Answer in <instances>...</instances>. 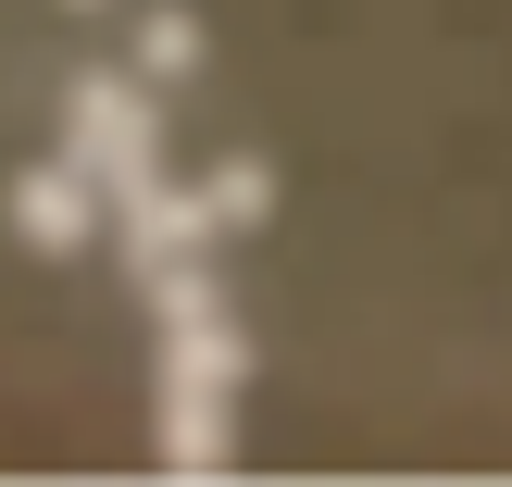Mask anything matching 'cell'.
Here are the masks:
<instances>
[{
  "label": "cell",
  "instance_id": "6da1fadb",
  "mask_svg": "<svg viewBox=\"0 0 512 487\" xmlns=\"http://www.w3.org/2000/svg\"><path fill=\"white\" fill-rule=\"evenodd\" d=\"M75 163L113 175V200H125V188H150V113H125L113 75H100V88H75Z\"/></svg>",
  "mask_w": 512,
  "mask_h": 487
},
{
  "label": "cell",
  "instance_id": "7a4b0ae2",
  "mask_svg": "<svg viewBox=\"0 0 512 487\" xmlns=\"http://www.w3.org/2000/svg\"><path fill=\"white\" fill-rule=\"evenodd\" d=\"M13 238H25V250H75V238H88V163L13 175Z\"/></svg>",
  "mask_w": 512,
  "mask_h": 487
},
{
  "label": "cell",
  "instance_id": "3957f363",
  "mask_svg": "<svg viewBox=\"0 0 512 487\" xmlns=\"http://www.w3.org/2000/svg\"><path fill=\"white\" fill-rule=\"evenodd\" d=\"M263 200H275L263 163H225V175H213V225H263Z\"/></svg>",
  "mask_w": 512,
  "mask_h": 487
},
{
  "label": "cell",
  "instance_id": "277c9868",
  "mask_svg": "<svg viewBox=\"0 0 512 487\" xmlns=\"http://www.w3.org/2000/svg\"><path fill=\"white\" fill-rule=\"evenodd\" d=\"M138 50H150V75H188V63H200V25H188V13H150Z\"/></svg>",
  "mask_w": 512,
  "mask_h": 487
}]
</instances>
